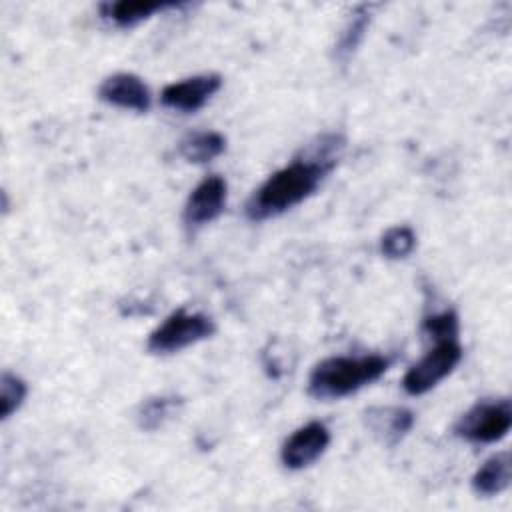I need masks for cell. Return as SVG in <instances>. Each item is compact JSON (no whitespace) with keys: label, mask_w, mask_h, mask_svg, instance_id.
Segmentation results:
<instances>
[{"label":"cell","mask_w":512,"mask_h":512,"mask_svg":"<svg viewBox=\"0 0 512 512\" xmlns=\"http://www.w3.org/2000/svg\"><path fill=\"white\" fill-rule=\"evenodd\" d=\"M180 398L176 396H158V398H148L140 410H138V424L144 430H156L162 426L178 408Z\"/></svg>","instance_id":"obj_14"},{"label":"cell","mask_w":512,"mask_h":512,"mask_svg":"<svg viewBox=\"0 0 512 512\" xmlns=\"http://www.w3.org/2000/svg\"><path fill=\"white\" fill-rule=\"evenodd\" d=\"M344 148V138L338 134L322 136L304 158H294L288 166L270 174L248 198L244 212L250 220L260 222L274 218L308 196H312L326 174L336 166Z\"/></svg>","instance_id":"obj_1"},{"label":"cell","mask_w":512,"mask_h":512,"mask_svg":"<svg viewBox=\"0 0 512 512\" xmlns=\"http://www.w3.org/2000/svg\"><path fill=\"white\" fill-rule=\"evenodd\" d=\"M100 100L124 108V110H134V112H146L150 108V90L138 78L136 74L130 72H116L108 78L98 88Z\"/></svg>","instance_id":"obj_9"},{"label":"cell","mask_w":512,"mask_h":512,"mask_svg":"<svg viewBox=\"0 0 512 512\" xmlns=\"http://www.w3.org/2000/svg\"><path fill=\"white\" fill-rule=\"evenodd\" d=\"M226 182L218 174L204 178L188 196L184 206V222L188 228H200L202 224L218 218L226 206Z\"/></svg>","instance_id":"obj_7"},{"label":"cell","mask_w":512,"mask_h":512,"mask_svg":"<svg viewBox=\"0 0 512 512\" xmlns=\"http://www.w3.org/2000/svg\"><path fill=\"white\" fill-rule=\"evenodd\" d=\"M222 86L218 74H198L164 86L160 100L164 106L180 112H196Z\"/></svg>","instance_id":"obj_8"},{"label":"cell","mask_w":512,"mask_h":512,"mask_svg":"<svg viewBox=\"0 0 512 512\" xmlns=\"http://www.w3.org/2000/svg\"><path fill=\"white\" fill-rule=\"evenodd\" d=\"M462 360V346L458 336L434 340V346L408 368L402 378V388L410 396H420L442 382Z\"/></svg>","instance_id":"obj_3"},{"label":"cell","mask_w":512,"mask_h":512,"mask_svg":"<svg viewBox=\"0 0 512 512\" xmlns=\"http://www.w3.org/2000/svg\"><path fill=\"white\" fill-rule=\"evenodd\" d=\"M214 322L200 312L176 310L148 336V350L152 354H172L184 350L214 334Z\"/></svg>","instance_id":"obj_4"},{"label":"cell","mask_w":512,"mask_h":512,"mask_svg":"<svg viewBox=\"0 0 512 512\" xmlns=\"http://www.w3.org/2000/svg\"><path fill=\"white\" fill-rule=\"evenodd\" d=\"M388 366L390 360L380 354L324 358L310 372L308 394L318 400L348 396L378 380L388 370Z\"/></svg>","instance_id":"obj_2"},{"label":"cell","mask_w":512,"mask_h":512,"mask_svg":"<svg viewBox=\"0 0 512 512\" xmlns=\"http://www.w3.org/2000/svg\"><path fill=\"white\" fill-rule=\"evenodd\" d=\"M226 148V140L218 132H194L182 138L180 154L194 164H206L220 156Z\"/></svg>","instance_id":"obj_13"},{"label":"cell","mask_w":512,"mask_h":512,"mask_svg":"<svg viewBox=\"0 0 512 512\" xmlns=\"http://www.w3.org/2000/svg\"><path fill=\"white\" fill-rule=\"evenodd\" d=\"M26 382L14 374L4 372L0 378V416L2 420L10 418L12 412L20 408V404L26 398Z\"/></svg>","instance_id":"obj_17"},{"label":"cell","mask_w":512,"mask_h":512,"mask_svg":"<svg viewBox=\"0 0 512 512\" xmlns=\"http://www.w3.org/2000/svg\"><path fill=\"white\" fill-rule=\"evenodd\" d=\"M330 432L322 422H308L294 430L280 448V460L290 470L312 466L328 448Z\"/></svg>","instance_id":"obj_6"},{"label":"cell","mask_w":512,"mask_h":512,"mask_svg":"<svg viewBox=\"0 0 512 512\" xmlns=\"http://www.w3.org/2000/svg\"><path fill=\"white\" fill-rule=\"evenodd\" d=\"M422 330L430 340L454 338L458 336V316L452 310H444L440 314H432L424 320Z\"/></svg>","instance_id":"obj_18"},{"label":"cell","mask_w":512,"mask_h":512,"mask_svg":"<svg viewBox=\"0 0 512 512\" xmlns=\"http://www.w3.org/2000/svg\"><path fill=\"white\" fill-rule=\"evenodd\" d=\"M512 426V408L508 398L480 400L466 410L454 424V434L468 440L490 444L502 440Z\"/></svg>","instance_id":"obj_5"},{"label":"cell","mask_w":512,"mask_h":512,"mask_svg":"<svg viewBox=\"0 0 512 512\" xmlns=\"http://www.w3.org/2000/svg\"><path fill=\"white\" fill-rule=\"evenodd\" d=\"M366 422L374 434H378L386 444H396L414 424V414L406 408H370L366 412Z\"/></svg>","instance_id":"obj_11"},{"label":"cell","mask_w":512,"mask_h":512,"mask_svg":"<svg viewBox=\"0 0 512 512\" xmlns=\"http://www.w3.org/2000/svg\"><path fill=\"white\" fill-rule=\"evenodd\" d=\"M380 248L386 258H406L416 248V234L410 226H394L384 232Z\"/></svg>","instance_id":"obj_15"},{"label":"cell","mask_w":512,"mask_h":512,"mask_svg":"<svg viewBox=\"0 0 512 512\" xmlns=\"http://www.w3.org/2000/svg\"><path fill=\"white\" fill-rule=\"evenodd\" d=\"M512 460L510 452H498L490 456L472 476V488L482 496H496L510 486Z\"/></svg>","instance_id":"obj_10"},{"label":"cell","mask_w":512,"mask_h":512,"mask_svg":"<svg viewBox=\"0 0 512 512\" xmlns=\"http://www.w3.org/2000/svg\"><path fill=\"white\" fill-rule=\"evenodd\" d=\"M370 22V14H368V8L366 6H360L356 10V14L352 16V20L348 22V26L344 28L340 40H338V46H336V56L340 60H348L350 54L356 50V46L360 44V40L364 38V30Z\"/></svg>","instance_id":"obj_16"},{"label":"cell","mask_w":512,"mask_h":512,"mask_svg":"<svg viewBox=\"0 0 512 512\" xmlns=\"http://www.w3.org/2000/svg\"><path fill=\"white\" fill-rule=\"evenodd\" d=\"M168 6H174V4L150 2V0H120V2L102 4L100 12H102L104 18H108L114 24L126 28V26H134V24L146 20L154 12H158L162 8H168Z\"/></svg>","instance_id":"obj_12"}]
</instances>
